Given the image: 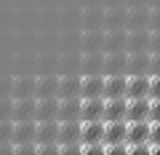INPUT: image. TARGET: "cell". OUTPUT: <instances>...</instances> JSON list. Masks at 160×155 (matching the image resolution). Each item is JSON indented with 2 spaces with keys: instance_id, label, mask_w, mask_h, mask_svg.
<instances>
[{
  "instance_id": "cell-1",
  "label": "cell",
  "mask_w": 160,
  "mask_h": 155,
  "mask_svg": "<svg viewBox=\"0 0 160 155\" xmlns=\"http://www.w3.org/2000/svg\"><path fill=\"white\" fill-rule=\"evenodd\" d=\"M93 96H104V75L86 72L80 78V99H93Z\"/></svg>"
},
{
  "instance_id": "cell-2",
  "label": "cell",
  "mask_w": 160,
  "mask_h": 155,
  "mask_svg": "<svg viewBox=\"0 0 160 155\" xmlns=\"http://www.w3.org/2000/svg\"><path fill=\"white\" fill-rule=\"evenodd\" d=\"M104 96L80 99V121H104Z\"/></svg>"
},
{
  "instance_id": "cell-3",
  "label": "cell",
  "mask_w": 160,
  "mask_h": 155,
  "mask_svg": "<svg viewBox=\"0 0 160 155\" xmlns=\"http://www.w3.org/2000/svg\"><path fill=\"white\" fill-rule=\"evenodd\" d=\"M128 91V75H104V99H120Z\"/></svg>"
},
{
  "instance_id": "cell-4",
  "label": "cell",
  "mask_w": 160,
  "mask_h": 155,
  "mask_svg": "<svg viewBox=\"0 0 160 155\" xmlns=\"http://www.w3.org/2000/svg\"><path fill=\"white\" fill-rule=\"evenodd\" d=\"M128 115V96H120V99H107L104 102V123H112V121H126Z\"/></svg>"
},
{
  "instance_id": "cell-5",
  "label": "cell",
  "mask_w": 160,
  "mask_h": 155,
  "mask_svg": "<svg viewBox=\"0 0 160 155\" xmlns=\"http://www.w3.org/2000/svg\"><path fill=\"white\" fill-rule=\"evenodd\" d=\"M59 118V96H46L38 99L35 104V121H56Z\"/></svg>"
},
{
  "instance_id": "cell-6",
  "label": "cell",
  "mask_w": 160,
  "mask_h": 155,
  "mask_svg": "<svg viewBox=\"0 0 160 155\" xmlns=\"http://www.w3.org/2000/svg\"><path fill=\"white\" fill-rule=\"evenodd\" d=\"M35 131H38L35 121H13L11 142L13 144H29V142H35Z\"/></svg>"
},
{
  "instance_id": "cell-7",
  "label": "cell",
  "mask_w": 160,
  "mask_h": 155,
  "mask_svg": "<svg viewBox=\"0 0 160 155\" xmlns=\"http://www.w3.org/2000/svg\"><path fill=\"white\" fill-rule=\"evenodd\" d=\"M35 104H38L35 96H19V99H13L11 121H35Z\"/></svg>"
},
{
  "instance_id": "cell-8",
  "label": "cell",
  "mask_w": 160,
  "mask_h": 155,
  "mask_svg": "<svg viewBox=\"0 0 160 155\" xmlns=\"http://www.w3.org/2000/svg\"><path fill=\"white\" fill-rule=\"evenodd\" d=\"M35 142L38 144H56L59 142V121H40L38 131H35Z\"/></svg>"
},
{
  "instance_id": "cell-9",
  "label": "cell",
  "mask_w": 160,
  "mask_h": 155,
  "mask_svg": "<svg viewBox=\"0 0 160 155\" xmlns=\"http://www.w3.org/2000/svg\"><path fill=\"white\" fill-rule=\"evenodd\" d=\"M149 107H152V99L144 96V99H128V115L126 121H149Z\"/></svg>"
},
{
  "instance_id": "cell-10",
  "label": "cell",
  "mask_w": 160,
  "mask_h": 155,
  "mask_svg": "<svg viewBox=\"0 0 160 155\" xmlns=\"http://www.w3.org/2000/svg\"><path fill=\"white\" fill-rule=\"evenodd\" d=\"M128 99H144L149 96V75H128Z\"/></svg>"
},
{
  "instance_id": "cell-11",
  "label": "cell",
  "mask_w": 160,
  "mask_h": 155,
  "mask_svg": "<svg viewBox=\"0 0 160 155\" xmlns=\"http://www.w3.org/2000/svg\"><path fill=\"white\" fill-rule=\"evenodd\" d=\"M128 139V121H112L104 123V142L107 144H118Z\"/></svg>"
},
{
  "instance_id": "cell-12",
  "label": "cell",
  "mask_w": 160,
  "mask_h": 155,
  "mask_svg": "<svg viewBox=\"0 0 160 155\" xmlns=\"http://www.w3.org/2000/svg\"><path fill=\"white\" fill-rule=\"evenodd\" d=\"M80 139L83 142H104V121H80Z\"/></svg>"
},
{
  "instance_id": "cell-13",
  "label": "cell",
  "mask_w": 160,
  "mask_h": 155,
  "mask_svg": "<svg viewBox=\"0 0 160 155\" xmlns=\"http://www.w3.org/2000/svg\"><path fill=\"white\" fill-rule=\"evenodd\" d=\"M56 91H59V78H53V75H40V78H35V99L56 96Z\"/></svg>"
},
{
  "instance_id": "cell-14",
  "label": "cell",
  "mask_w": 160,
  "mask_h": 155,
  "mask_svg": "<svg viewBox=\"0 0 160 155\" xmlns=\"http://www.w3.org/2000/svg\"><path fill=\"white\" fill-rule=\"evenodd\" d=\"M59 123L62 121H80V96L59 99Z\"/></svg>"
},
{
  "instance_id": "cell-15",
  "label": "cell",
  "mask_w": 160,
  "mask_h": 155,
  "mask_svg": "<svg viewBox=\"0 0 160 155\" xmlns=\"http://www.w3.org/2000/svg\"><path fill=\"white\" fill-rule=\"evenodd\" d=\"M126 70H128V75H147L149 72V54L147 51H131Z\"/></svg>"
},
{
  "instance_id": "cell-16",
  "label": "cell",
  "mask_w": 160,
  "mask_h": 155,
  "mask_svg": "<svg viewBox=\"0 0 160 155\" xmlns=\"http://www.w3.org/2000/svg\"><path fill=\"white\" fill-rule=\"evenodd\" d=\"M59 99H69V96H80V78L78 75H62L59 78Z\"/></svg>"
},
{
  "instance_id": "cell-17",
  "label": "cell",
  "mask_w": 160,
  "mask_h": 155,
  "mask_svg": "<svg viewBox=\"0 0 160 155\" xmlns=\"http://www.w3.org/2000/svg\"><path fill=\"white\" fill-rule=\"evenodd\" d=\"M128 67V56H123V51H109L104 56V70L107 75H123Z\"/></svg>"
},
{
  "instance_id": "cell-18",
  "label": "cell",
  "mask_w": 160,
  "mask_h": 155,
  "mask_svg": "<svg viewBox=\"0 0 160 155\" xmlns=\"http://www.w3.org/2000/svg\"><path fill=\"white\" fill-rule=\"evenodd\" d=\"M128 142H131V144L149 142V121H133V123H128Z\"/></svg>"
},
{
  "instance_id": "cell-19",
  "label": "cell",
  "mask_w": 160,
  "mask_h": 155,
  "mask_svg": "<svg viewBox=\"0 0 160 155\" xmlns=\"http://www.w3.org/2000/svg\"><path fill=\"white\" fill-rule=\"evenodd\" d=\"M11 96L19 99V96H35V78L29 75H22L13 80V88H11Z\"/></svg>"
},
{
  "instance_id": "cell-20",
  "label": "cell",
  "mask_w": 160,
  "mask_h": 155,
  "mask_svg": "<svg viewBox=\"0 0 160 155\" xmlns=\"http://www.w3.org/2000/svg\"><path fill=\"white\" fill-rule=\"evenodd\" d=\"M126 46L131 48V51H147V48H149V32H144V29H133V32H128Z\"/></svg>"
},
{
  "instance_id": "cell-21",
  "label": "cell",
  "mask_w": 160,
  "mask_h": 155,
  "mask_svg": "<svg viewBox=\"0 0 160 155\" xmlns=\"http://www.w3.org/2000/svg\"><path fill=\"white\" fill-rule=\"evenodd\" d=\"M11 134H13V121H0V152L13 150Z\"/></svg>"
},
{
  "instance_id": "cell-22",
  "label": "cell",
  "mask_w": 160,
  "mask_h": 155,
  "mask_svg": "<svg viewBox=\"0 0 160 155\" xmlns=\"http://www.w3.org/2000/svg\"><path fill=\"white\" fill-rule=\"evenodd\" d=\"M83 67L88 70V72H99V70H104V56L96 51H88L86 56H83Z\"/></svg>"
},
{
  "instance_id": "cell-23",
  "label": "cell",
  "mask_w": 160,
  "mask_h": 155,
  "mask_svg": "<svg viewBox=\"0 0 160 155\" xmlns=\"http://www.w3.org/2000/svg\"><path fill=\"white\" fill-rule=\"evenodd\" d=\"M126 38L128 35H123V32H109L107 35V48L109 51H120V48L126 46Z\"/></svg>"
},
{
  "instance_id": "cell-24",
  "label": "cell",
  "mask_w": 160,
  "mask_h": 155,
  "mask_svg": "<svg viewBox=\"0 0 160 155\" xmlns=\"http://www.w3.org/2000/svg\"><path fill=\"white\" fill-rule=\"evenodd\" d=\"M13 112V96H0V121H11Z\"/></svg>"
},
{
  "instance_id": "cell-25",
  "label": "cell",
  "mask_w": 160,
  "mask_h": 155,
  "mask_svg": "<svg viewBox=\"0 0 160 155\" xmlns=\"http://www.w3.org/2000/svg\"><path fill=\"white\" fill-rule=\"evenodd\" d=\"M149 142H152V150H160V121L149 123Z\"/></svg>"
},
{
  "instance_id": "cell-26",
  "label": "cell",
  "mask_w": 160,
  "mask_h": 155,
  "mask_svg": "<svg viewBox=\"0 0 160 155\" xmlns=\"http://www.w3.org/2000/svg\"><path fill=\"white\" fill-rule=\"evenodd\" d=\"M149 99H160V75H149Z\"/></svg>"
},
{
  "instance_id": "cell-27",
  "label": "cell",
  "mask_w": 160,
  "mask_h": 155,
  "mask_svg": "<svg viewBox=\"0 0 160 155\" xmlns=\"http://www.w3.org/2000/svg\"><path fill=\"white\" fill-rule=\"evenodd\" d=\"M149 51L160 54V29H152V32H149Z\"/></svg>"
},
{
  "instance_id": "cell-28",
  "label": "cell",
  "mask_w": 160,
  "mask_h": 155,
  "mask_svg": "<svg viewBox=\"0 0 160 155\" xmlns=\"http://www.w3.org/2000/svg\"><path fill=\"white\" fill-rule=\"evenodd\" d=\"M13 78H0V96H11Z\"/></svg>"
},
{
  "instance_id": "cell-29",
  "label": "cell",
  "mask_w": 160,
  "mask_h": 155,
  "mask_svg": "<svg viewBox=\"0 0 160 155\" xmlns=\"http://www.w3.org/2000/svg\"><path fill=\"white\" fill-rule=\"evenodd\" d=\"M149 75H160V54H149Z\"/></svg>"
},
{
  "instance_id": "cell-30",
  "label": "cell",
  "mask_w": 160,
  "mask_h": 155,
  "mask_svg": "<svg viewBox=\"0 0 160 155\" xmlns=\"http://www.w3.org/2000/svg\"><path fill=\"white\" fill-rule=\"evenodd\" d=\"M160 121V99H152V107H149V123Z\"/></svg>"
},
{
  "instance_id": "cell-31",
  "label": "cell",
  "mask_w": 160,
  "mask_h": 155,
  "mask_svg": "<svg viewBox=\"0 0 160 155\" xmlns=\"http://www.w3.org/2000/svg\"><path fill=\"white\" fill-rule=\"evenodd\" d=\"M149 22H152L155 29H160V8H155V11L149 13Z\"/></svg>"
}]
</instances>
